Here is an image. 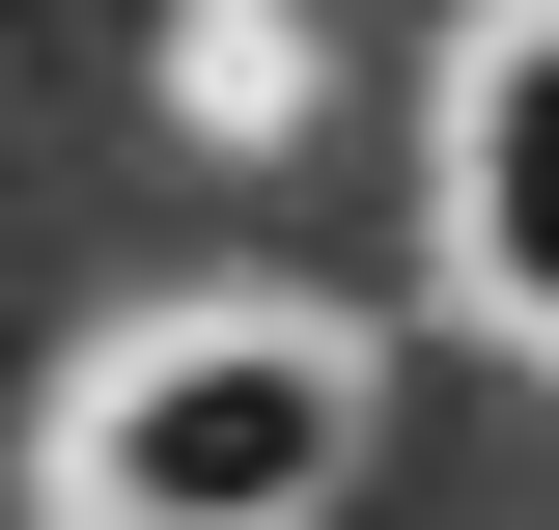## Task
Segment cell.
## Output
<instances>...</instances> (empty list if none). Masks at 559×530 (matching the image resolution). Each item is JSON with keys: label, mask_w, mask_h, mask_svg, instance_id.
Returning a JSON list of instances; mask_svg holds the SVG:
<instances>
[{"label": "cell", "mask_w": 559, "mask_h": 530, "mask_svg": "<svg viewBox=\"0 0 559 530\" xmlns=\"http://www.w3.org/2000/svg\"><path fill=\"white\" fill-rule=\"evenodd\" d=\"M336 474H364V363H336V335H280V308L140 335L112 392L57 419V530H308Z\"/></svg>", "instance_id": "cell-1"}, {"label": "cell", "mask_w": 559, "mask_h": 530, "mask_svg": "<svg viewBox=\"0 0 559 530\" xmlns=\"http://www.w3.org/2000/svg\"><path fill=\"white\" fill-rule=\"evenodd\" d=\"M448 252L503 335H559V0H476V112H448Z\"/></svg>", "instance_id": "cell-2"}]
</instances>
